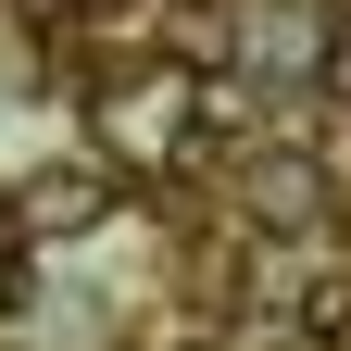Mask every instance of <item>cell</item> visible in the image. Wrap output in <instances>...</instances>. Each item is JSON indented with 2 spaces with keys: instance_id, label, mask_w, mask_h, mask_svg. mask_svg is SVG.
<instances>
[{
  "instance_id": "cell-3",
  "label": "cell",
  "mask_w": 351,
  "mask_h": 351,
  "mask_svg": "<svg viewBox=\"0 0 351 351\" xmlns=\"http://www.w3.org/2000/svg\"><path fill=\"white\" fill-rule=\"evenodd\" d=\"M314 75H326V101H351V25H326V51H314Z\"/></svg>"
},
{
  "instance_id": "cell-4",
  "label": "cell",
  "mask_w": 351,
  "mask_h": 351,
  "mask_svg": "<svg viewBox=\"0 0 351 351\" xmlns=\"http://www.w3.org/2000/svg\"><path fill=\"white\" fill-rule=\"evenodd\" d=\"M0 226H13V189H0Z\"/></svg>"
},
{
  "instance_id": "cell-2",
  "label": "cell",
  "mask_w": 351,
  "mask_h": 351,
  "mask_svg": "<svg viewBox=\"0 0 351 351\" xmlns=\"http://www.w3.org/2000/svg\"><path fill=\"white\" fill-rule=\"evenodd\" d=\"M301 339H314V351H351V263L301 289Z\"/></svg>"
},
{
  "instance_id": "cell-1",
  "label": "cell",
  "mask_w": 351,
  "mask_h": 351,
  "mask_svg": "<svg viewBox=\"0 0 351 351\" xmlns=\"http://www.w3.org/2000/svg\"><path fill=\"white\" fill-rule=\"evenodd\" d=\"M113 189L101 176H75V163H51V176H25V201H13V226L25 239H63V226H88V213H101Z\"/></svg>"
}]
</instances>
